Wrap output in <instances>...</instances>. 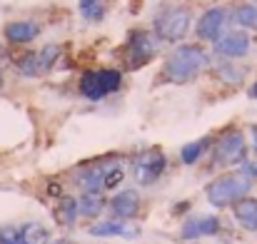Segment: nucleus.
I'll return each instance as SVG.
<instances>
[{"label": "nucleus", "instance_id": "9", "mask_svg": "<svg viewBox=\"0 0 257 244\" xmlns=\"http://www.w3.org/2000/svg\"><path fill=\"white\" fill-rule=\"evenodd\" d=\"M220 229V219L217 217H210V214H202V217H192L182 224V239H197V237H210Z\"/></svg>", "mask_w": 257, "mask_h": 244}, {"label": "nucleus", "instance_id": "4", "mask_svg": "<svg viewBox=\"0 0 257 244\" xmlns=\"http://www.w3.org/2000/svg\"><path fill=\"white\" fill-rule=\"evenodd\" d=\"M165 169V155L160 150H143L135 160H133V172H135V182L138 184H153Z\"/></svg>", "mask_w": 257, "mask_h": 244}, {"label": "nucleus", "instance_id": "1", "mask_svg": "<svg viewBox=\"0 0 257 244\" xmlns=\"http://www.w3.org/2000/svg\"><path fill=\"white\" fill-rule=\"evenodd\" d=\"M252 187V179L245 174V172H230V174H222L217 177L215 182L207 184V202L217 209L222 207H230L235 204L237 199H242Z\"/></svg>", "mask_w": 257, "mask_h": 244}, {"label": "nucleus", "instance_id": "25", "mask_svg": "<svg viewBox=\"0 0 257 244\" xmlns=\"http://www.w3.org/2000/svg\"><path fill=\"white\" fill-rule=\"evenodd\" d=\"M217 75L225 82L235 85V82H240L245 78V70H242V68H232V65H222V68H217Z\"/></svg>", "mask_w": 257, "mask_h": 244}, {"label": "nucleus", "instance_id": "18", "mask_svg": "<svg viewBox=\"0 0 257 244\" xmlns=\"http://www.w3.org/2000/svg\"><path fill=\"white\" fill-rule=\"evenodd\" d=\"M102 204H105V199H102L100 192H85L83 199L78 202V209H80L85 217H95V214L102 212Z\"/></svg>", "mask_w": 257, "mask_h": 244}, {"label": "nucleus", "instance_id": "30", "mask_svg": "<svg viewBox=\"0 0 257 244\" xmlns=\"http://www.w3.org/2000/svg\"><path fill=\"white\" fill-rule=\"evenodd\" d=\"M252 140H255V147H257V127H252Z\"/></svg>", "mask_w": 257, "mask_h": 244}, {"label": "nucleus", "instance_id": "16", "mask_svg": "<svg viewBox=\"0 0 257 244\" xmlns=\"http://www.w3.org/2000/svg\"><path fill=\"white\" fill-rule=\"evenodd\" d=\"M80 92L85 95L87 100H102V97L107 95L97 73H85V75H83V80H80Z\"/></svg>", "mask_w": 257, "mask_h": 244}, {"label": "nucleus", "instance_id": "24", "mask_svg": "<svg viewBox=\"0 0 257 244\" xmlns=\"http://www.w3.org/2000/svg\"><path fill=\"white\" fill-rule=\"evenodd\" d=\"M97 75H100V82H102V87H105L107 95L120 87V73L117 70H97Z\"/></svg>", "mask_w": 257, "mask_h": 244}, {"label": "nucleus", "instance_id": "22", "mask_svg": "<svg viewBox=\"0 0 257 244\" xmlns=\"http://www.w3.org/2000/svg\"><path fill=\"white\" fill-rule=\"evenodd\" d=\"M235 20H237L240 25H245V28H255L257 30V8L255 5H242V8H237Z\"/></svg>", "mask_w": 257, "mask_h": 244}, {"label": "nucleus", "instance_id": "5", "mask_svg": "<svg viewBox=\"0 0 257 244\" xmlns=\"http://www.w3.org/2000/svg\"><path fill=\"white\" fill-rule=\"evenodd\" d=\"M245 155H247L245 137H242V132H237V130L225 132V135L217 140V145H215V160L220 164L245 162Z\"/></svg>", "mask_w": 257, "mask_h": 244}, {"label": "nucleus", "instance_id": "2", "mask_svg": "<svg viewBox=\"0 0 257 244\" xmlns=\"http://www.w3.org/2000/svg\"><path fill=\"white\" fill-rule=\"evenodd\" d=\"M207 65V55L197 45H182L165 63V78L170 82H187Z\"/></svg>", "mask_w": 257, "mask_h": 244}, {"label": "nucleus", "instance_id": "14", "mask_svg": "<svg viewBox=\"0 0 257 244\" xmlns=\"http://www.w3.org/2000/svg\"><path fill=\"white\" fill-rule=\"evenodd\" d=\"M78 199L75 197H63L60 202H58V207H55V219H58V224H63V227H70V224H75V219H78Z\"/></svg>", "mask_w": 257, "mask_h": 244}, {"label": "nucleus", "instance_id": "3", "mask_svg": "<svg viewBox=\"0 0 257 244\" xmlns=\"http://www.w3.org/2000/svg\"><path fill=\"white\" fill-rule=\"evenodd\" d=\"M187 30H190V13L182 10V8H170V10L160 13L158 20H155L158 38L160 40H168V43L182 40Z\"/></svg>", "mask_w": 257, "mask_h": 244}, {"label": "nucleus", "instance_id": "17", "mask_svg": "<svg viewBox=\"0 0 257 244\" xmlns=\"http://www.w3.org/2000/svg\"><path fill=\"white\" fill-rule=\"evenodd\" d=\"M102 172H105V167L83 169V172L78 174V184H80L85 192H100V187H102Z\"/></svg>", "mask_w": 257, "mask_h": 244}, {"label": "nucleus", "instance_id": "10", "mask_svg": "<svg viewBox=\"0 0 257 244\" xmlns=\"http://www.w3.org/2000/svg\"><path fill=\"white\" fill-rule=\"evenodd\" d=\"M110 209H112V214H115L117 219H130V217H135L138 209H140V197H138V192H135V189H122V192H117V194L110 199Z\"/></svg>", "mask_w": 257, "mask_h": 244}, {"label": "nucleus", "instance_id": "6", "mask_svg": "<svg viewBox=\"0 0 257 244\" xmlns=\"http://www.w3.org/2000/svg\"><path fill=\"white\" fill-rule=\"evenodd\" d=\"M155 58V40L148 35V33H138L130 38V45H127V53H125V63L130 70H138L143 65H148L150 60Z\"/></svg>", "mask_w": 257, "mask_h": 244}, {"label": "nucleus", "instance_id": "12", "mask_svg": "<svg viewBox=\"0 0 257 244\" xmlns=\"http://www.w3.org/2000/svg\"><path fill=\"white\" fill-rule=\"evenodd\" d=\"M232 214L247 232H257V199H252V197L237 199L232 204Z\"/></svg>", "mask_w": 257, "mask_h": 244}, {"label": "nucleus", "instance_id": "19", "mask_svg": "<svg viewBox=\"0 0 257 244\" xmlns=\"http://www.w3.org/2000/svg\"><path fill=\"white\" fill-rule=\"evenodd\" d=\"M207 142H210V140H197V142H190V145H185V147H182V152H180L182 162H185V164H195L197 160H200L202 150L207 147Z\"/></svg>", "mask_w": 257, "mask_h": 244}, {"label": "nucleus", "instance_id": "21", "mask_svg": "<svg viewBox=\"0 0 257 244\" xmlns=\"http://www.w3.org/2000/svg\"><path fill=\"white\" fill-rule=\"evenodd\" d=\"M80 13L85 20H100L105 15V5L102 0H80Z\"/></svg>", "mask_w": 257, "mask_h": 244}, {"label": "nucleus", "instance_id": "8", "mask_svg": "<svg viewBox=\"0 0 257 244\" xmlns=\"http://www.w3.org/2000/svg\"><path fill=\"white\" fill-rule=\"evenodd\" d=\"M247 50H250V38L242 30H232L215 43V53H220L225 58H242V55H247Z\"/></svg>", "mask_w": 257, "mask_h": 244}, {"label": "nucleus", "instance_id": "20", "mask_svg": "<svg viewBox=\"0 0 257 244\" xmlns=\"http://www.w3.org/2000/svg\"><path fill=\"white\" fill-rule=\"evenodd\" d=\"M58 53H60L58 45H45L40 53H35V58H38V70H40V73H43V70H50L53 63L58 60Z\"/></svg>", "mask_w": 257, "mask_h": 244}, {"label": "nucleus", "instance_id": "23", "mask_svg": "<svg viewBox=\"0 0 257 244\" xmlns=\"http://www.w3.org/2000/svg\"><path fill=\"white\" fill-rule=\"evenodd\" d=\"M122 167L120 164H112V167H105V172H102V187H107V189H112V187H117L120 182H122Z\"/></svg>", "mask_w": 257, "mask_h": 244}, {"label": "nucleus", "instance_id": "13", "mask_svg": "<svg viewBox=\"0 0 257 244\" xmlns=\"http://www.w3.org/2000/svg\"><path fill=\"white\" fill-rule=\"evenodd\" d=\"M38 33H40L38 25L35 23H28V20H18V23H10L5 28V35L13 43H30L33 38H38Z\"/></svg>", "mask_w": 257, "mask_h": 244}, {"label": "nucleus", "instance_id": "31", "mask_svg": "<svg viewBox=\"0 0 257 244\" xmlns=\"http://www.w3.org/2000/svg\"><path fill=\"white\" fill-rule=\"evenodd\" d=\"M63 244H65V242H63Z\"/></svg>", "mask_w": 257, "mask_h": 244}, {"label": "nucleus", "instance_id": "26", "mask_svg": "<svg viewBox=\"0 0 257 244\" xmlns=\"http://www.w3.org/2000/svg\"><path fill=\"white\" fill-rule=\"evenodd\" d=\"M0 244H23V239H20V227H13V224L0 227Z\"/></svg>", "mask_w": 257, "mask_h": 244}, {"label": "nucleus", "instance_id": "7", "mask_svg": "<svg viewBox=\"0 0 257 244\" xmlns=\"http://www.w3.org/2000/svg\"><path fill=\"white\" fill-rule=\"evenodd\" d=\"M225 20H227V10L225 8H210L200 20H197V35L202 40H215L220 38L222 28H225Z\"/></svg>", "mask_w": 257, "mask_h": 244}, {"label": "nucleus", "instance_id": "27", "mask_svg": "<svg viewBox=\"0 0 257 244\" xmlns=\"http://www.w3.org/2000/svg\"><path fill=\"white\" fill-rule=\"evenodd\" d=\"M20 73L23 75H38L40 70H38V58H35V53H30V55H25L23 60H20Z\"/></svg>", "mask_w": 257, "mask_h": 244}, {"label": "nucleus", "instance_id": "29", "mask_svg": "<svg viewBox=\"0 0 257 244\" xmlns=\"http://www.w3.org/2000/svg\"><path fill=\"white\" fill-rule=\"evenodd\" d=\"M250 97H257V82L252 85V87H250Z\"/></svg>", "mask_w": 257, "mask_h": 244}, {"label": "nucleus", "instance_id": "11", "mask_svg": "<svg viewBox=\"0 0 257 244\" xmlns=\"http://www.w3.org/2000/svg\"><path fill=\"white\" fill-rule=\"evenodd\" d=\"M92 237H125V239H133L138 237L140 232L135 227H127L125 222H115V219H107V222H97L87 229Z\"/></svg>", "mask_w": 257, "mask_h": 244}, {"label": "nucleus", "instance_id": "15", "mask_svg": "<svg viewBox=\"0 0 257 244\" xmlns=\"http://www.w3.org/2000/svg\"><path fill=\"white\" fill-rule=\"evenodd\" d=\"M20 239H23V244H48L50 232L38 222H28V224L20 227Z\"/></svg>", "mask_w": 257, "mask_h": 244}, {"label": "nucleus", "instance_id": "28", "mask_svg": "<svg viewBox=\"0 0 257 244\" xmlns=\"http://www.w3.org/2000/svg\"><path fill=\"white\" fill-rule=\"evenodd\" d=\"M245 174L252 179V177H257V150H255V155L250 157V160H245Z\"/></svg>", "mask_w": 257, "mask_h": 244}]
</instances>
